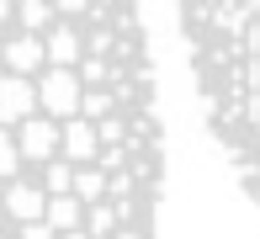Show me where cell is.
Returning a JSON list of instances; mask_svg holds the SVG:
<instances>
[{
	"label": "cell",
	"mask_w": 260,
	"mask_h": 239,
	"mask_svg": "<svg viewBox=\"0 0 260 239\" xmlns=\"http://www.w3.org/2000/svg\"><path fill=\"white\" fill-rule=\"evenodd\" d=\"M175 27L212 133L260 202V6H181Z\"/></svg>",
	"instance_id": "1"
}]
</instances>
